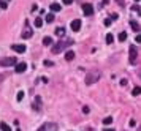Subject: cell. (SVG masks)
I'll return each instance as SVG.
<instances>
[{"label":"cell","instance_id":"1","mask_svg":"<svg viewBox=\"0 0 141 131\" xmlns=\"http://www.w3.org/2000/svg\"><path fill=\"white\" fill-rule=\"evenodd\" d=\"M72 44H73V40H62V41H59L57 44H54L52 52H54V54H59V52H62L67 46H72Z\"/></svg>","mask_w":141,"mask_h":131},{"label":"cell","instance_id":"2","mask_svg":"<svg viewBox=\"0 0 141 131\" xmlns=\"http://www.w3.org/2000/svg\"><path fill=\"white\" fill-rule=\"evenodd\" d=\"M98 79H100V73H98V71H90V73L86 76V84L92 85V84H95Z\"/></svg>","mask_w":141,"mask_h":131},{"label":"cell","instance_id":"3","mask_svg":"<svg viewBox=\"0 0 141 131\" xmlns=\"http://www.w3.org/2000/svg\"><path fill=\"white\" fill-rule=\"evenodd\" d=\"M136 57H138V49L136 46H130V49H128V62L132 65L136 63Z\"/></svg>","mask_w":141,"mask_h":131},{"label":"cell","instance_id":"4","mask_svg":"<svg viewBox=\"0 0 141 131\" xmlns=\"http://www.w3.org/2000/svg\"><path fill=\"white\" fill-rule=\"evenodd\" d=\"M17 63L19 62H17L14 57H5V58L0 60V65H2V67H16Z\"/></svg>","mask_w":141,"mask_h":131},{"label":"cell","instance_id":"5","mask_svg":"<svg viewBox=\"0 0 141 131\" xmlns=\"http://www.w3.org/2000/svg\"><path fill=\"white\" fill-rule=\"evenodd\" d=\"M83 13H84L86 16L93 14V7H92L90 3H84V5H83Z\"/></svg>","mask_w":141,"mask_h":131},{"label":"cell","instance_id":"6","mask_svg":"<svg viewBox=\"0 0 141 131\" xmlns=\"http://www.w3.org/2000/svg\"><path fill=\"white\" fill-rule=\"evenodd\" d=\"M11 49H13L14 52H17V54H24L27 47L24 44H13V46H11Z\"/></svg>","mask_w":141,"mask_h":131},{"label":"cell","instance_id":"7","mask_svg":"<svg viewBox=\"0 0 141 131\" xmlns=\"http://www.w3.org/2000/svg\"><path fill=\"white\" fill-rule=\"evenodd\" d=\"M26 70H27V63H26V62H19V63L14 67V71H16V73H24Z\"/></svg>","mask_w":141,"mask_h":131},{"label":"cell","instance_id":"8","mask_svg":"<svg viewBox=\"0 0 141 131\" xmlns=\"http://www.w3.org/2000/svg\"><path fill=\"white\" fill-rule=\"evenodd\" d=\"M70 27H72V30H73V32H79V28H81V21H79V19H75V21H72Z\"/></svg>","mask_w":141,"mask_h":131},{"label":"cell","instance_id":"9","mask_svg":"<svg viewBox=\"0 0 141 131\" xmlns=\"http://www.w3.org/2000/svg\"><path fill=\"white\" fill-rule=\"evenodd\" d=\"M60 10H62V7L59 3H51V11H52V13H59Z\"/></svg>","mask_w":141,"mask_h":131},{"label":"cell","instance_id":"10","mask_svg":"<svg viewBox=\"0 0 141 131\" xmlns=\"http://www.w3.org/2000/svg\"><path fill=\"white\" fill-rule=\"evenodd\" d=\"M30 37H32V30H30L29 25H26V30H24V33H22V38H30Z\"/></svg>","mask_w":141,"mask_h":131},{"label":"cell","instance_id":"11","mask_svg":"<svg viewBox=\"0 0 141 131\" xmlns=\"http://www.w3.org/2000/svg\"><path fill=\"white\" fill-rule=\"evenodd\" d=\"M56 35H57V37H65V28H63V27H57L56 28Z\"/></svg>","mask_w":141,"mask_h":131},{"label":"cell","instance_id":"12","mask_svg":"<svg viewBox=\"0 0 141 131\" xmlns=\"http://www.w3.org/2000/svg\"><path fill=\"white\" fill-rule=\"evenodd\" d=\"M73 58H75V52H73V51H67V54H65V60L72 62Z\"/></svg>","mask_w":141,"mask_h":131},{"label":"cell","instance_id":"13","mask_svg":"<svg viewBox=\"0 0 141 131\" xmlns=\"http://www.w3.org/2000/svg\"><path fill=\"white\" fill-rule=\"evenodd\" d=\"M132 95H133V96H138V95H141V87L136 85V87H135L133 90H132Z\"/></svg>","mask_w":141,"mask_h":131},{"label":"cell","instance_id":"14","mask_svg":"<svg viewBox=\"0 0 141 131\" xmlns=\"http://www.w3.org/2000/svg\"><path fill=\"white\" fill-rule=\"evenodd\" d=\"M43 44H44V46H51V44H52V38H51V37H44V38H43Z\"/></svg>","mask_w":141,"mask_h":131},{"label":"cell","instance_id":"15","mask_svg":"<svg viewBox=\"0 0 141 131\" xmlns=\"http://www.w3.org/2000/svg\"><path fill=\"white\" fill-rule=\"evenodd\" d=\"M130 25H132V28H133L135 32H139V25H138L136 21H130Z\"/></svg>","mask_w":141,"mask_h":131},{"label":"cell","instance_id":"16","mask_svg":"<svg viewBox=\"0 0 141 131\" xmlns=\"http://www.w3.org/2000/svg\"><path fill=\"white\" fill-rule=\"evenodd\" d=\"M0 129H2V131H11L10 125H7L5 122H2V123H0Z\"/></svg>","mask_w":141,"mask_h":131},{"label":"cell","instance_id":"17","mask_svg":"<svg viewBox=\"0 0 141 131\" xmlns=\"http://www.w3.org/2000/svg\"><path fill=\"white\" fill-rule=\"evenodd\" d=\"M43 25V19H41V17H37V19H35V27H41Z\"/></svg>","mask_w":141,"mask_h":131},{"label":"cell","instance_id":"18","mask_svg":"<svg viewBox=\"0 0 141 131\" xmlns=\"http://www.w3.org/2000/svg\"><path fill=\"white\" fill-rule=\"evenodd\" d=\"M125 40H127V33L125 32H121L119 33V41L122 43V41H125Z\"/></svg>","mask_w":141,"mask_h":131},{"label":"cell","instance_id":"19","mask_svg":"<svg viewBox=\"0 0 141 131\" xmlns=\"http://www.w3.org/2000/svg\"><path fill=\"white\" fill-rule=\"evenodd\" d=\"M33 108H35V109H37V111L40 109V96H37V98H35V103H33Z\"/></svg>","mask_w":141,"mask_h":131},{"label":"cell","instance_id":"20","mask_svg":"<svg viewBox=\"0 0 141 131\" xmlns=\"http://www.w3.org/2000/svg\"><path fill=\"white\" fill-rule=\"evenodd\" d=\"M113 40H114V37L111 33H108L106 35V44H111V43H113Z\"/></svg>","mask_w":141,"mask_h":131},{"label":"cell","instance_id":"21","mask_svg":"<svg viewBox=\"0 0 141 131\" xmlns=\"http://www.w3.org/2000/svg\"><path fill=\"white\" fill-rule=\"evenodd\" d=\"M48 128H49V123H44V125H41L37 131H48Z\"/></svg>","mask_w":141,"mask_h":131},{"label":"cell","instance_id":"22","mask_svg":"<svg viewBox=\"0 0 141 131\" xmlns=\"http://www.w3.org/2000/svg\"><path fill=\"white\" fill-rule=\"evenodd\" d=\"M54 21V14L49 13V14H46V22H52Z\"/></svg>","mask_w":141,"mask_h":131},{"label":"cell","instance_id":"23","mask_svg":"<svg viewBox=\"0 0 141 131\" xmlns=\"http://www.w3.org/2000/svg\"><path fill=\"white\" fill-rule=\"evenodd\" d=\"M111 123H113V118H111V117H106V118L103 120V125H106V126H108V125H111Z\"/></svg>","mask_w":141,"mask_h":131},{"label":"cell","instance_id":"24","mask_svg":"<svg viewBox=\"0 0 141 131\" xmlns=\"http://www.w3.org/2000/svg\"><path fill=\"white\" fill-rule=\"evenodd\" d=\"M16 100H17V101H22V100H24V92H22V90L17 92V98H16Z\"/></svg>","mask_w":141,"mask_h":131},{"label":"cell","instance_id":"25","mask_svg":"<svg viewBox=\"0 0 141 131\" xmlns=\"http://www.w3.org/2000/svg\"><path fill=\"white\" fill-rule=\"evenodd\" d=\"M103 24H105L106 27H109V25H111V17H108V19H105V21H103Z\"/></svg>","mask_w":141,"mask_h":131},{"label":"cell","instance_id":"26","mask_svg":"<svg viewBox=\"0 0 141 131\" xmlns=\"http://www.w3.org/2000/svg\"><path fill=\"white\" fill-rule=\"evenodd\" d=\"M62 2H63V5H72L73 0H62Z\"/></svg>","mask_w":141,"mask_h":131},{"label":"cell","instance_id":"27","mask_svg":"<svg viewBox=\"0 0 141 131\" xmlns=\"http://www.w3.org/2000/svg\"><path fill=\"white\" fill-rule=\"evenodd\" d=\"M0 8H2V10L7 8V2H0Z\"/></svg>","mask_w":141,"mask_h":131},{"label":"cell","instance_id":"28","mask_svg":"<svg viewBox=\"0 0 141 131\" xmlns=\"http://www.w3.org/2000/svg\"><path fill=\"white\" fill-rule=\"evenodd\" d=\"M135 41H136V43H141V33H139V35H136V38H135Z\"/></svg>","mask_w":141,"mask_h":131},{"label":"cell","instance_id":"29","mask_svg":"<svg viewBox=\"0 0 141 131\" xmlns=\"http://www.w3.org/2000/svg\"><path fill=\"white\" fill-rule=\"evenodd\" d=\"M83 112H84V114H89V108H87V106H84V109H83Z\"/></svg>","mask_w":141,"mask_h":131},{"label":"cell","instance_id":"30","mask_svg":"<svg viewBox=\"0 0 141 131\" xmlns=\"http://www.w3.org/2000/svg\"><path fill=\"white\" fill-rule=\"evenodd\" d=\"M117 17H119V16H117L116 13H114V14H111V21H113V19H117Z\"/></svg>","mask_w":141,"mask_h":131},{"label":"cell","instance_id":"31","mask_svg":"<svg viewBox=\"0 0 141 131\" xmlns=\"http://www.w3.org/2000/svg\"><path fill=\"white\" fill-rule=\"evenodd\" d=\"M116 2H117V3H119V5H121V7H124V0H116Z\"/></svg>","mask_w":141,"mask_h":131},{"label":"cell","instance_id":"32","mask_svg":"<svg viewBox=\"0 0 141 131\" xmlns=\"http://www.w3.org/2000/svg\"><path fill=\"white\" fill-rule=\"evenodd\" d=\"M108 2H109V0H103V5H106Z\"/></svg>","mask_w":141,"mask_h":131},{"label":"cell","instance_id":"33","mask_svg":"<svg viewBox=\"0 0 141 131\" xmlns=\"http://www.w3.org/2000/svg\"><path fill=\"white\" fill-rule=\"evenodd\" d=\"M105 131H114V129H111V128H106V129H105Z\"/></svg>","mask_w":141,"mask_h":131},{"label":"cell","instance_id":"34","mask_svg":"<svg viewBox=\"0 0 141 131\" xmlns=\"http://www.w3.org/2000/svg\"><path fill=\"white\" fill-rule=\"evenodd\" d=\"M139 16H141V11H139Z\"/></svg>","mask_w":141,"mask_h":131},{"label":"cell","instance_id":"35","mask_svg":"<svg viewBox=\"0 0 141 131\" xmlns=\"http://www.w3.org/2000/svg\"><path fill=\"white\" fill-rule=\"evenodd\" d=\"M135 2H138V0H135Z\"/></svg>","mask_w":141,"mask_h":131}]
</instances>
